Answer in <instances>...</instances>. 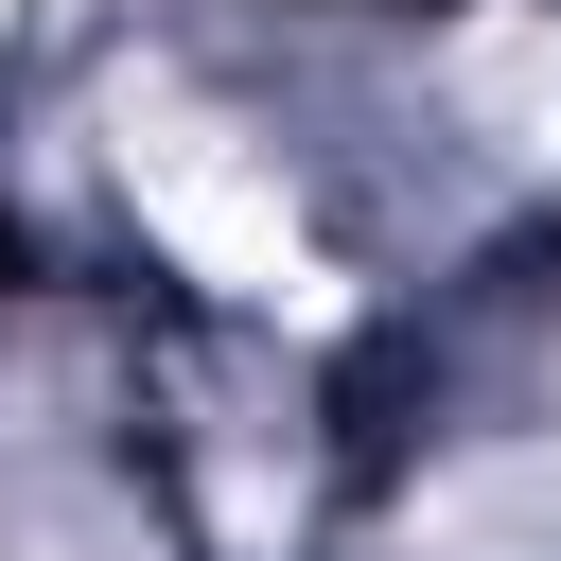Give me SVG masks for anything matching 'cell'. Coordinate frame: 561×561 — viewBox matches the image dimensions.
Masks as SVG:
<instances>
[{"label":"cell","instance_id":"obj_1","mask_svg":"<svg viewBox=\"0 0 561 561\" xmlns=\"http://www.w3.org/2000/svg\"><path fill=\"white\" fill-rule=\"evenodd\" d=\"M105 158H123V193H140V228L193 263V280H228V298H298V316H333V280H316V245H298V210H280V158L245 140V123H210L193 88H123L105 105Z\"/></svg>","mask_w":561,"mask_h":561},{"label":"cell","instance_id":"obj_2","mask_svg":"<svg viewBox=\"0 0 561 561\" xmlns=\"http://www.w3.org/2000/svg\"><path fill=\"white\" fill-rule=\"evenodd\" d=\"M456 88H473L508 140H561V18H543V0H491V18L456 35Z\"/></svg>","mask_w":561,"mask_h":561}]
</instances>
